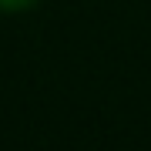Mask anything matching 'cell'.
Masks as SVG:
<instances>
[{
	"label": "cell",
	"instance_id": "cell-1",
	"mask_svg": "<svg viewBox=\"0 0 151 151\" xmlns=\"http://www.w3.org/2000/svg\"><path fill=\"white\" fill-rule=\"evenodd\" d=\"M40 0H0V14H27Z\"/></svg>",
	"mask_w": 151,
	"mask_h": 151
}]
</instances>
